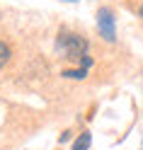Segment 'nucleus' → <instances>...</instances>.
I'll return each mask as SVG.
<instances>
[{"mask_svg": "<svg viewBox=\"0 0 143 150\" xmlns=\"http://www.w3.org/2000/svg\"><path fill=\"white\" fill-rule=\"evenodd\" d=\"M88 39L75 32H61L58 34V41H56V49H58V53H63L65 58L70 61H80L85 53H88Z\"/></svg>", "mask_w": 143, "mask_h": 150, "instance_id": "nucleus-1", "label": "nucleus"}, {"mask_svg": "<svg viewBox=\"0 0 143 150\" xmlns=\"http://www.w3.org/2000/svg\"><path fill=\"white\" fill-rule=\"evenodd\" d=\"M97 27H100V34H102L107 41H114V39H117V29H114V15H112V10H100V15H97Z\"/></svg>", "mask_w": 143, "mask_h": 150, "instance_id": "nucleus-2", "label": "nucleus"}, {"mask_svg": "<svg viewBox=\"0 0 143 150\" xmlns=\"http://www.w3.org/2000/svg\"><path fill=\"white\" fill-rule=\"evenodd\" d=\"M90 143H92V136H90V133H80V138L73 143V148H70V150H88V148H90Z\"/></svg>", "mask_w": 143, "mask_h": 150, "instance_id": "nucleus-3", "label": "nucleus"}, {"mask_svg": "<svg viewBox=\"0 0 143 150\" xmlns=\"http://www.w3.org/2000/svg\"><path fill=\"white\" fill-rule=\"evenodd\" d=\"M10 56H12V51H10V46H7L5 41H0V70L7 65V61H10Z\"/></svg>", "mask_w": 143, "mask_h": 150, "instance_id": "nucleus-4", "label": "nucleus"}, {"mask_svg": "<svg viewBox=\"0 0 143 150\" xmlns=\"http://www.w3.org/2000/svg\"><path fill=\"white\" fill-rule=\"evenodd\" d=\"M65 78H70V80H83L85 75H88V68H80V70H63Z\"/></svg>", "mask_w": 143, "mask_h": 150, "instance_id": "nucleus-5", "label": "nucleus"}, {"mask_svg": "<svg viewBox=\"0 0 143 150\" xmlns=\"http://www.w3.org/2000/svg\"><path fill=\"white\" fill-rule=\"evenodd\" d=\"M80 65H83V68H90V65H92V58H90V56H83V58H80Z\"/></svg>", "mask_w": 143, "mask_h": 150, "instance_id": "nucleus-6", "label": "nucleus"}, {"mask_svg": "<svg viewBox=\"0 0 143 150\" xmlns=\"http://www.w3.org/2000/svg\"><path fill=\"white\" fill-rule=\"evenodd\" d=\"M138 12H141V17H143V5H141V10H138Z\"/></svg>", "mask_w": 143, "mask_h": 150, "instance_id": "nucleus-7", "label": "nucleus"}, {"mask_svg": "<svg viewBox=\"0 0 143 150\" xmlns=\"http://www.w3.org/2000/svg\"><path fill=\"white\" fill-rule=\"evenodd\" d=\"M65 3H78V0H65Z\"/></svg>", "mask_w": 143, "mask_h": 150, "instance_id": "nucleus-8", "label": "nucleus"}]
</instances>
